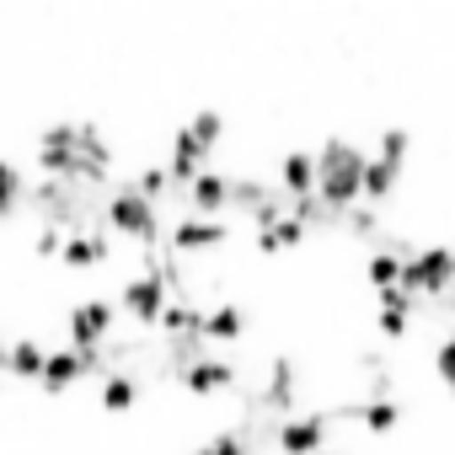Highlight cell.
<instances>
[{
	"label": "cell",
	"mask_w": 455,
	"mask_h": 455,
	"mask_svg": "<svg viewBox=\"0 0 455 455\" xmlns=\"http://www.w3.org/2000/svg\"><path fill=\"white\" fill-rule=\"evenodd\" d=\"M182 129H188V134H193V140H198L204 150H214V145H220V134H225V118H220L214 108H204V113H193V118H188Z\"/></svg>",
	"instance_id": "cell-21"
},
{
	"label": "cell",
	"mask_w": 455,
	"mask_h": 455,
	"mask_svg": "<svg viewBox=\"0 0 455 455\" xmlns=\"http://www.w3.org/2000/svg\"><path fill=\"white\" fill-rule=\"evenodd\" d=\"M402 290L412 300H444L455 290V252L450 247H418L407 263H402Z\"/></svg>",
	"instance_id": "cell-3"
},
{
	"label": "cell",
	"mask_w": 455,
	"mask_h": 455,
	"mask_svg": "<svg viewBox=\"0 0 455 455\" xmlns=\"http://www.w3.org/2000/svg\"><path fill=\"white\" fill-rule=\"evenodd\" d=\"M402 156H407V129H380V161L402 166Z\"/></svg>",
	"instance_id": "cell-23"
},
{
	"label": "cell",
	"mask_w": 455,
	"mask_h": 455,
	"mask_svg": "<svg viewBox=\"0 0 455 455\" xmlns=\"http://www.w3.org/2000/svg\"><path fill=\"white\" fill-rule=\"evenodd\" d=\"M113 322H118V300H108V295H92V300H76L70 311H65V338H70V348H102L108 343V332H113Z\"/></svg>",
	"instance_id": "cell-5"
},
{
	"label": "cell",
	"mask_w": 455,
	"mask_h": 455,
	"mask_svg": "<svg viewBox=\"0 0 455 455\" xmlns=\"http://www.w3.org/2000/svg\"><path fill=\"white\" fill-rule=\"evenodd\" d=\"M182 193H188V214H209V220H220L225 209H231V172L204 166Z\"/></svg>",
	"instance_id": "cell-9"
},
{
	"label": "cell",
	"mask_w": 455,
	"mask_h": 455,
	"mask_svg": "<svg viewBox=\"0 0 455 455\" xmlns=\"http://www.w3.org/2000/svg\"><path fill=\"white\" fill-rule=\"evenodd\" d=\"M300 242H306V225H300L290 209H284L279 220L258 225V252H268V258H274V252H284V247H300Z\"/></svg>",
	"instance_id": "cell-14"
},
{
	"label": "cell",
	"mask_w": 455,
	"mask_h": 455,
	"mask_svg": "<svg viewBox=\"0 0 455 455\" xmlns=\"http://www.w3.org/2000/svg\"><path fill=\"white\" fill-rule=\"evenodd\" d=\"M0 370H6V338H0Z\"/></svg>",
	"instance_id": "cell-26"
},
{
	"label": "cell",
	"mask_w": 455,
	"mask_h": 455,
	"mask_svg": "<svg viewBox=\"0 0 455 455\" xmlns=\"http://www.w3.org/2000/svg\"><path fill=\"white\" fill-rule=\"evenodd\" d=\"M434 370H439V380H444V386H455V332L434 348Z\"/></svg>",
	"instance_id": "cell-24"
},
{
	"label": "cell",
	"mask_w": 455,
	"mask_h": 455,
	"mask_svg": "<svg viewBox=\"0 0 455 455\" xmlns=\"http://www.w3.org/2000/svg\"><path fill=\"white\" fill-rule=\"evenodd\" d=\"M97 402H102L108 412L134 407V402H140V375H129V370H108V375H97Z\"/></svg>",
	"instance_id": "cell-13"
},
{
	"label": "cell",
	"mask_w": 455,
	"mask_h": 455,
	"mask_svg": "<svg viewBox=\"0 0 455 455\" xmlns=\"http://www.w3.org/2000/svg\"><path fill=\"white\" fill-rule=\"evenodd\" d=\"M359 418H364V428H370V434H391V428H396V418H402V407H396L391 396H370V402L359 407Z\"/></svg>",
	"instance_id": "cell-19"
},
{
	"label": "cell",
	"mask_w": 455,
	"mask_h": 455,
	"mask_svg": "<svg viewBox=\"0 0 455 455\" xmlns=\"http://www.w3.org/2000/svg\"><path fill=\"white\" fill-rule=\"evenodd\" d=\"M338 220L348 225V231H354V236H380V220H375V209H364V204H354V209H343Z\"/></svg>",
	"instance_id": "cell-22"
},
{
	"label": "cell",
	"mask_w": 455,
	"mask_h": 455,
	"mask_svg": "<svg viewBox=\"0 0 455 455\" xmlns=\"http://www.w3.org/2000/svg\"><path fill=\"white\" fill-rule=\"evenodd\" d=\"M225 236H231V225L225 220H209V214H177L172 225H166V252L172 258H188V252H214Z\"/></svg>",
	"instance_id": "cell-6"
},
{
	"label": "cell",
	"mask_w": 455,
	"mask_h": 455,
	"mask_svg": "<svg viewBox=\"0 0 455 455\" xmlns=\"http://www.w3.org/2000/svg\"><path fill=\"white\" fill-rule=\"evenodd\" d=\"M364 279L375 284V295H380V290H396V284H402V258L386 252V247H375L370 263H364Z\"/></svg>",
	"instance_id": "cell-17"
},
{
	"label": "cell",
	"mask_w": 455,
	"mask_h": 455,
	"mask_svg": "<svg viewBox=\"0 0 455 455\" xmlns=\"http://www.w3.org/2000/svg\"><path fill=\"white\" fill-rule=\"evenodd\" d=\"M44 338H12L6 343V370L12 375H28V380H38V370H44Z\"/></svg>",
	"instance_id": "cell-16"
},
{
	"label": "cell",
	"mask_w": 455,
	"mask_h": 455,
	"mask_svg": "<svg viewBox=\"0 0 455 455\" xmlns=\"http://www.w3.org/2000/svg\"><path fill=\"white\" fill-rule=\"evenodd\" d=\"M22 198H28V172H22L17 161L0 156V214H12Z\"/></svg>",
	"instance_id": "cell-18"
},
{
	"label": "cell",
	"mask_w": 455,
	"mask_h": 455,
	"mask_svg": "<svg viewBox=\"0 0 455 455\" xmlns=\"http://www.w3.org/2000/svg\"><path fill=\"white\" fill-rule=\"evenodd\" d=\"M193 455H252V444H247V434H236V428H214Z\"/></svg>",
	"instance_id": "cell-20"
},
{
	"label": "cell",
	"mask_w": 455,
	"mask_h": 455,
	"mask_svg": "<svg viewBox=\"0 0 455 455\" xmlns=\"http://www.w3.org/2000/svg\"><path fill=\"white\" fill-rule=\"evenodd\" d=\"M407 322H412L407 311H386V306H375V327H380L386 338H402V332H407Z\"/></svg>",
	"instance_id": "cell-25"
},
{
	"label": "cell",
	"mask_w": 455,
	"mask_h": 455,
	"mask_svg": "<svg viewBox=\"0 0 455 455\" xmlns=\"http://www.w3.org/2000/svg\"><path fill=\"white\" fill-rule=\"evenodd\" d=\"M274 188H279L290 204H295V198H316V156H311V150H284Z\"/></svg>",
	"instance_id": "cell-10"
},
{
	"label": "cell",
	"mask_w": 455,
	"mask_h": 455,
	"mask_svg": "<svg viewBox=\"0 0 455 455\" xmlns=\"http://www.w3.org/2000/svg\"><path fill=\"white\" fill-rule=\"evenodd\" d=\"M166 300H172V290H166V279L156 274V263L145 258L140 263V274H129L124 279V290H118V306L140 322V327H156L161 322V311H166Z\"/></svg>",
	"instance_id": "cell-4"
},
{
	"label": "cell",
	"mask_w": 455,
	"mask_h": 455,
	"mask_svg": "<svg viewBox=\"0 0 455 455\" xmlns=\"http://www.w3.org/2000/svg\"><path fill=\"white\" fill-rule=\"evenodd\" d=\"M396 177H402V166H396V161H380V156H364V177H359V198H370V204H380V198H391V188H396Z\"/></svg>",
	"instance_id": "cell-15"
},
{
	"label": "cell",
	"mask_w": 455,
	"mask_h": 455,
	"mask_svg": "<svg viewBox=\"0 0 455 455\" xmlns=\"http://www.w3.org/2000/svg\"><path fill=\"white\" fill-rule=\"evenodd\" d=\"M177 375H182V386H188L193 396H214V391H225V386H236V364L225 359V354H214V348H204L198 359H188Z\"/></svg>",
	"instance_id": "cell-8"
},
{
	"label": "cell",
	"mask_w": 455,
	"mask_h": 455,
	"mask_svg": "<svg viewBox=\"0 0 455 455\" xmlns=\"http://www.w3.org/2000/svg\"><path fill=\"white\" fill-rule=\"evenodd\" d=\"M327 412H290V418H279L274 423V444H279V455H322V444H327Z\"/></svg>",
	"instance_id": "cell-7"
},
{
	"label": "cell",
	"mask_w": 455,
	"mask_h": 455,
	"mask_svg": "<svg viewBox=\"0 0 455 455\" xmlns=\"http://www.w3.org/2000/svg\"><path fill=\"white\" fill-rule=\"evenodd\" d=\"M81 375H86V354H81V348H70V343H54V348L44 354L38 386H44V391H70Z\"/></svg>",
	"instance_id": "cell-11"
},
{
	"label": "cell",
	"mask_w": 455,
	"mask_h": 455,
	"mask_svg": "<svg viewBox=\"0 0 455 455\" xmlns=\"http://www.w3.org/2000/svg\"><path fill=\"white\" fill-rule=\"evenodd\" d=\"M322 455H327V450H322Z\"/></svg>",
	"instance_id": "cell-27"
},
{
	"label": "cell",
	"mask_w": 455,
	"mask_h": 455,
	"mask_svg": "<svg viewBox=\"0 0 455 455\" xmlns=\"http://www.w3.org/2000/svg\"><path fill=\"white\" fill-rule=\"evenodd\" d=\"M316 156V204L338 220L343 209H354L359 204V177H364V150L354 145V140H343V134H332L322 150H311Z\"/></svg>",
	"instance_id": "cell-1"
},
{
	"label": "cell",
	"mask_w": 455,
	"mask_h": 455,
	"mask_svg": "<svg viewBox=\"0 0 455 455\" xmlns=\"http://www.w3.org/2000/svg\"><path fill=\"white\" fill-rule=\"evenodd\" d=\"M102 231L108 236H124V242H140L145 252H156L161 247V236H166V225H161V209L150 204V198H140L129 182H113L108 188V198H102Z\"/></svg>",
	"instance_id": "cell-2"
},
{
	"label": "cell",
	"mask_w": 455,
	"mask_h": 455,
	"mask_svg": "<svg viewBox=\"0 0 455 455\" xmlns=\"http://www.w3.org/2000/svg\"><path fill=\"white\" fill-rule=\"evenodd\" d=\"M242 332H247V311H242L236 300L204 306V322H198V338H204V343H236Z\"/></svg>",
	"instance_id": "cell-12"
}]
</instances>
